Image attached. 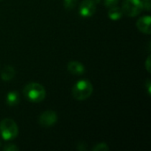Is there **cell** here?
Wrapping results in <instances>:
<instances>
[{
  "instance_id": "6da1fadb",
  "label": "cell",
  "mask_w": 151,
  "mask_h": 151,
  "mask_svg": "<svg viewBox=\"0 0 151 151\" xmlns=\"http://www.w3.org/2000/svg\"><path fill=\"white\" fill-rule=\"evenodd\" d=\"M24 96L31 103H41L46 96V90L39 83L31 82L25 86L23 89Z\"/></svg>"
},
{
  "instance_id": "3957f363",
  "label": "cell",
  "mask_w": 151,
  "mask_h": 151,
  "mask_svg": "<svg viewBox=\"0 0 151 151\" xmlns=\"http://www.w3.org/2000/svg\"><path fill=\"white\" fill-rule=\"evenodd\" d=\"M19 134V128L14 120L4 119L0 122V135L4 141L14 140Z\"/></svg>"
},
{
  "instance_id": "7a4b0ae2",
  "label": "cell",
  "mask_w": 151,
  "mask_h": 151,
  "mask_svg": "<svg viewBox=\"0 0 151 151\" xmlns=\"http://www.w3.org/2000/svg\"><path fill=\"white\" fill-rule=\"evenodd\" d=\"M93 93V85L88 80H81L77 81L73 88L72 95L78 101H84L90 97Z\"/></svg>"
},
{
  "instance_id": "277c9868",
  "label": "cell",
  "mask_w": 151,
  "mask_h": 151,
  "mask_svg": "<svg viewBox=\"0 0 151 151\" xmlns=\"http://www.w3.org/2000/svg\"><path fill=\"white\" fill-rule=\"evenodd\" d=\"M121 9L123 14L128 17H135L143 11V2L142 0H124Z\"/></svg>"
},
{
  "instance_id": "2e32d148",
  "label": "cell",
  "mask_w": 151,
  "mask_h": 151,
  "mask_svg": "<svg viewBox=\"0 0 151 151\" xmlns=\"http://www.w3.org/2000/svg\"><path fill=\"white\" fill-rule=\"evenodd\" d=\"M150 58H151V57L150 56H149V57H148V58H147V60H146V63H145V67H146V69H147V71H148L149 73H150L151 72Z\"/></svg>"
},
{
  "instance_id": "d6986e66",
  "label": "cell",
  "mask_w": 151,
  "mask_h": 151,
  "mask_svg": "<svg viewBox=\"0 0 151 151\" xmlns=\"http://www.w3.org/2000/svg\"><path fill=\"white\" fill-rule=\"evenodd\" d=\"M95 1H96V4H97V3H99V2H100V0H95Z\"/></svg>"
},
{
  "instance_id": "30bf717a",
  "label": "cell",
  "mask_w": 151,
  "mask_h": 151,
  "mask_svg": "<svg viewBox=\"0 0 151 151\" xmlns=\"http://www.w3.org/2000/svg\"><path fill=\"white\" fill-rule=\"evenodd\" d=\"M6 104L8 106H16L19 103V93L16 91H11L7 94L6 98Z\"/></svg>"
},
{
  "instance_id": "9a60e30c",
  "label": "cell",
  "mask_w": 151,
  "mask_h": 151,
  "mask_svg": "<svg viewBox=\"0 0 151 151\" xmlns=\"http://www.w3.org/2000/svg\"><path fill=\"white\" fill-rule=\"evenodd\" d=\"M104 5L107 8H111V7L117 5L118 3L119 2V0H104Z\"/></svg>"
},
{
  "instance_id": "52a82bcc",
  "label": "cell",
  "mask_w": 151,
  "mask_h": 151,
  "mask_svg": "<svg viewBox=\"0 0 151 151\" xmlns=\"http://www.w3.org/2000/svg\"><path fill=\"white\" fill-rule=\"evenodd\" d=\"M151 18L150 15H146L143 17H141L137 22H136V27L143 34L146 35H150L151 28H150Z\"/></svg>"
},
{
  "instance_id": "9c48e42d",
  "label": "cell",
  "mask_w": 151,
  "mask_h": 151,
  "mask_svg": "<svg viewBox=\"0 0 151 151\" xmlns=\"http://www.w3.org/2000/svg\"><path fill=\"white\" fill-rule=\"evenodd\" d=\"M15 76V70L11 65H5L1 73V78L4 81H10Z\"/></svg>"
},
{
  "instance_id": "8fae6325",
  "label": "cell",
  "mask_w": 151,
  "mask_h": 151,
  "mask_svg": "<svg viewBox=\"0 0 151 151\" xmlns=\"http://www.w3.org/2000/svg\"><path fill=\"white\" fill-rule=\"evenodd\" d=\"M122 15H123L122 9L117 5L111 7L108 11V17L111 20H119V19H121Z\"/></svg>"
},
{
  "instance_id": "8992f818",
  "label": "cell",
  "mask_w": 151,
  "mask_h": 151,
  "mask_svg": "<svg viewBox=\"0 0 151 151\" xmlns=\"http://www.w3.org/2000/svg\"><path fill=\"white\" fill-rule=\"evenodd\" d=\"M58 121V115L55 111H46L44 112H42L38 119L39 124L42 127H50L54 126Z\"/></svg>"
},
{
  "instance_id": "e0dca14e",
  "label": "cell",
  "mask_w": 151,
  "mask_h": 151,
  "mask_svg": "<svg viewBox=\"0 0 151 151\" xmlns=\"http://www.w3.org/2000/svg\"><path fill=\"white\" fill-rule=\"evenodd\" d=\"M87 149H88V147H87L86 143H84V142H80V143L77 145V150H78L84 151L86 150Z\"/></svg>"
},
{
  "instance_id": "ffe728a7",
  "label": "cell",
  "mask_w": 151,
  "mask_h": 151,
  "mask_svg": "<svg viewBox=\"0 0 151 151\" xmlns=\"http://www.w3.org/2000/svg\"><path fill=\"white\" fill-rule=\"evenodd\" d=\"M143 1H150V0H143Z\"/></svg>"
},
{
  "instance_id": "5b68a950",
  "label": "cell",
  "mask_w": 151,
  "mask_h": 151,
  "mask_svg": "<svg viewBox=\"0 0 151 151\" xmlns=\"http://www.w3.org/2000/svg\"><path fill=\"white\" fill-rule=\"evenodd\" d=\"M96 2L95 0H83L79 7V14L83 18H89L95 14Z\"/></svg>"
},
{
  "instance_id": "ba28073f",
  "label": "cell",
  "mask_w": 151,
  "mask_h": 151,
  "mask_svg": "<svg viewBox=\"0 0 151 151\" xmlns=\"http://www.w3.org/2000/svg\"><path fill=\"white\" fill-rule=\"evenodd\" d=\"M67 70L74 75H82L85 73V66L78 61H71L67 65Z\"/></svg>"
},
{
  "instance_id": "44dd1931",
  "label": "cell",
  "mask_w": 151,
  "mask_h": 151,
  "mask_svg": "<svg viewBox=\"0 0 151 151\" xmlns=\"http://www.w3.org/2000/svg\"><path fill=\"white\" fill-rule=\"evenodd\" d=\"M0 146H1V142H0Z\"/></svg>"
},
{
  "instance_id": "7c38bea8",
  "label": "cell",
  "mask_w": 151,
  "mask_h": 151,
  "mask_svg": "<svg viewBox=\"0 0 151 151\" xmlns=\"http://www.w3.org/2000/svg\"><path fill=\"white\" fill-rule=\"evenodd\" d=\"M77 3H78V0H64L63 1V4H64L65 9H66L68 11L74 9Z\"/></svg>"
},
{
  "instance_id": "4fadbf2b",
  "label": "cell",
  "mask_w": 151,
  "mask_h": 151,
  "mask_svg": "<svg viewBox=\"0 0 151 151\" xmlns=\"http://www.w3.org/2000/svg\"><path fill=\"white\" fill-rule=\"evenodd\" d=\"M110 150L109 146L105 142H99L96 146L93 147V151H108Z\"/></svg>"
},
{
  "instance_id": "5bb4252c",
  "label": "cell",
  "mask_w": 151,
  "mask_h": 151,
  "mask_svg": "<svg viewBox=\"0 0 151 151\" xmlns=\"http://www.w3.org/2000/svg\"><path fill=\"white\" fill-rule=\"evenodd\" d=\"M3 150L4 151H18L19 149L14 145V144H5L4 147H3Z\"/></svg>"
},
{
  "instance_id": "ac0fdd59",
  "label": "cell",
  "mask_w": 151,
  "mask_h": 151,
  "mask_svg": "<svg viewBox=\"0 0 151 151\" xmlns=\"http://www.w3.org/2000/svg\"><path fill=\"white\" fill-rule=\"evenodd\" d=\"M145 86H146V88H147V89H148V94H149V96H150L151 82H150V79H148V80H147V81H146V83H145Z\"/></svg>"
}]
</instances>
